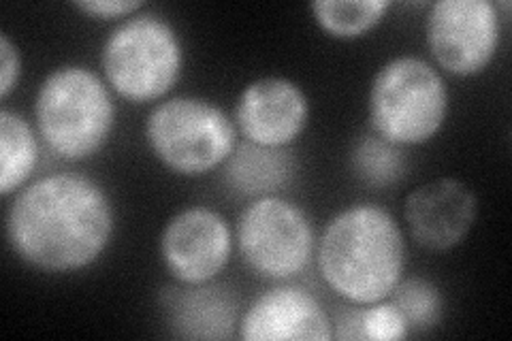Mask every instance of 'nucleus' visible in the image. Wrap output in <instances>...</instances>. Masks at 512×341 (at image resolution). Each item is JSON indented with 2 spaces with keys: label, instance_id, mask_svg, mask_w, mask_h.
Instances as JSON below:
<instances>
[{
  "label": "nucleus",
  "instance_id": "1",
  "mask_svg": "<svg viewBox=\"0 0 512 341\" xmlns=\"http://www.w3.org/2000/svg\"><path fill=\"white\" fill-rule=\"evenodd\" d=\"M116 211L90 175L62 171L26 184L11 201L5 235L20 261L45 273L92 267L107 252Z\"/></svg>",
  "mask_w": 512,
  "mask_h": 341
},
{
  "label": "nucleus",
  "instance_id": "2",
  "mask_svg": "<svg viewBox=\"0 0 512 341\" xmlns=\"http://www.w3.org/2000/svg\"><path fill=\"white\" fill-rule=\"evenodd\" d=\"M323 282L352 305L389 299L406 271V235L389 209L357 203L335 214L316 241Z\"/></svg>",
  "mask_w": 512,
  "mask_h": 341
},
{
  "label": "nucleus",
  "instance_id": "3",
  "mask_svg": "<svg viewBox=\"0 0 512 341\" xmlns=\"http://www.w3.org/2000/svg\"><path fill=\"white\" fill-rule=\"evenodd\" d=\"M37 133L62 160L99 154L116 128V103L107 81L82 64L47 73L35 96Z\"/></svg>",
  "mask_w": 512,
  "mask_h": 341
},
{
  "label": "nucleus",
  "instance_id": "4",
  "mask_svg": "<svg viewBox=\"0 0 512 341\" xmlns=\"http://www.w3.org/2000/svg\"><path fill=\"white\" fill-rule=\"evenodd\" d=\"M448 86L442 73L419 56L384 62L367 92L372 131L399 148L434 139L448 118Z\"/></svg>",
  "mask_w": 512,
  "mask_h": 341
},
{
  "label": "nucleus",
  "instance_id": "5",
  "mask_svg": "<svg viewBox=\"0 0 512 341\" xmlns=\"http://www.w3.org/2000/svg\"><path fill=\"white\" fill-rule=\"evenodd\" d=\"M186 64L182 39L165 18L137 13L109 32L101 47V69L122 101L146 105L178 86Z\"/></svg>",
  "mask_w": 512,
  "mask_h": 341
},
{
  "label": "nucleus",
  "instance_id": "6",
  "mask_svg": "<svg viewBox=\"0 0 512 341\" xmlns=\"http://www.w3.org/2000/svg\"><path fill=\"white\" fill-rule=\"evenodd\" d=\"M143 135L167 171L201 177L231 158L239 131L227 111L201 96H173L150 113Z\"/></svg>",
  "mask_w": 512,
  "mask_h": 341
},
{
  "label": "nucleus",
  "instance_id": "7",
  "mask_svg": "<svg viewBox=\"0 0 512 341\" xmlns=\"http://www.w3.org/2000/svg\"><path fill=\"white\" fill-rule=\"evenodd\" d=\"M235 241L246 267L271 282H288L306 271L316 256L310 216L280 194L250 201L237 218Z\"/></svg>",
  "mask_w": 512,
  "mask_h": 341
},
{
  "label": "nucleus",
  "instance_id": "8",
  "mask_svg": "<svg viewBox=\"0 0 512 341\" xmlns=\"http://www.w3.org/2000/svg\"><path fill=\"white\" fill-rule=\"evenodd\" d=\"M425 32L438 69L474 77L498 54L502 15L491 0H438L429 7Z\"/></svg>",
  "mask_w": 512,
  "mask_h": 341
},
{
  "label": "nucleus",
  "instance_id": "9",
  "mask_svg": "<svg viewBox=\"0 0 512 341\" xmlns=\"http://www.w3.org/2000/svg\"><path fill=\"white\" fill-rule=\"evenodd\" d=\"M233 246L229 220L205 205H192L171 216L158 241L160 261L182 286L214 282L231 263Z\"/></svg>",
  "mask_w": 512,
  "mask_h": 341
},
{
  "label": "nucleus",
  "instance_id": "10",
  "mask_svg": "<svg viewBox=\"0 0 512 341\" xmlns=\"http://www.w3.org/2000/svg\"><path fill=\"white\" fill-rule=\"evenodd\" d=\"M233 122L250 143L291 148L310 122V101L293 79L261 77L237 96Z\"/></svg>",
  "mask_w": 512,
  "mask_h": 341
},
{
  "label": "nucleus",
  "instance_id": "11",
  "mask_svg": "<svg viewBox=\"0 0 512 341\" xmlns=\"http://www.w3.org/2000/svg\"><path fill=\"white\" fill-rule=\"evenodd\" d=\"M478 216L474 190L457 177H438L416 186L404 201L410 239L429 252H448L466 241Z\"/></svg>",
  "mask_w": 512,
  "mask_h": 341
},
{
  "label": "nucleus",
  "instance_id": "12",
  "mask_svg": "<svg viewBox=\"0 0 512 341\" xmlns=\"http://www.w3.org/2000/svg\"><path fill=\"white\" fill-rule=\"evenodd\" d=\"M244 341H329L333 322L310 290L280 284L256 297L239 318Z\"/></svg>",
  "mask_w": 512,
  "mask_h": 341
},
{
  "label": "nucleus",
  "instance_id": "13",
  "mask_svg": "<svg viewBox=\"0 0 512 341\" xmlns=\"http://www.w3.org/2000/svg\"><path fill=\"white\" fill-rule=\"evenodd\" d=\"M297 160L288 148H263L242 139L224 162V184L244 199L278 194L293 182Z\"/></svg>",
  "mask_w": 512,
  "mask_h": 341
},
{
  "label": "nucleus",
  "instance_id": "14",
  "mask_svg": "<svg viewBox=\"0 0 512 341\" xmlns=\"http://www.w3.org/2000/svg\"><path fill=\"white\" fill-rule=\"evenodd\" d=\"M173 324L180 335L192 339L231 337L237 324V303L231 292L220 286H184L173 303Z\"/></svg>",
  "mask_w": 512,
  "mask_h": 341
},
{
  "label": "nucleus",
  "instance_id": "15",
  "mask_svg": "<svg viewBox=\"0 0 512 341\" xmlns=\"http://www.w3.org/2000/svg\"><path fill=\"white\" fill-rule=\"evenodd\" d=\"M39 133L11 109L0 111V197L18 194L39 165Z\"/></svg>",
  "mask_w": 512,
  "mask_h": 341
},
{
  "label": "nucleus",
  "instance_id": "16",
  "mask_svg": "<svg viewBox=\"0 0 512 341\" xmlns=\"http://www.w3.org/2000/svg\"><path fill=\"white\" fill-rule=\"evenodd\" d=\"M310 9L325 35L340 41H355L384 20L391 3L387 0H316Z\"/></svg>",
  "mask_w": 512,
  "mask_h": 341
},
{
  "label": "nucleus",
  "instance_id": "17",
  "mask_svg": "<svg viewBox=\"0 0 512 341\" xmlns=\"http://www.w3.org/2000/svg\"><path fill=\"white\" fill-rule=\"evenodd\" d=\"M350 167L361 184L384 190L402 182L408 160L399 145H393L372 133L355 143V148L350 152Z\"/></svg>",
  "mask_w": 512,
  "mask_h": 341
},
{
  "label": "nucleus",
  "instance_id": "18",
  "mask_svg": "<svg viewBox=\"0 0 512 341\" xmlns=\"http://www.w3.org/2000/svg\"><path fill=\"white\" fill-rule=\"evenodd\" d=\"M402 316L408 331L425 333L440 324L444 316V297L440 288L425 278L402 280L389 297Z\"/></svg>",
  "mask_w": 512,
  "mask_h": 341
},
{
  "label": "nucleus",
  "instance_id": "19",
  "mask_svg": "<svg viewBox=\"0 0 512 341\" xmlns=\"http://www.w3.org/2000/svg\"><path fill=\"white\" fill-rule=\"evenodd\" d=\"M410 335L406 318L393 301H378L359 310V337L370 341H402Z\"/></svg>",
  "mask_w": 512,
  "mask_h": 341
},
{
  "label": "nucleus",
  "instance_id": "20",
  "mask_svg": "<svg viewBox=\"0 0 512 341\" xmlns=\"http://www.w3.org/2000/svg\"><path fill=\"white\" fill-rule=\"evenodd\" d=\"M73 7L92 20L124 22L141 13L146 3H141V0H79V3H73Z\"/></svg>",
  "mask_w": 512,
  "mask_h": 341
},
{
  "label": "nucleus",
  "instance_id": "21",
  "mask_svg": "<svg viewBox=\"0 0 512 341\" xmlns=\"http://www.w3.org/2000/svg\"><path fill=\"white\" fill-rule=\"evenodd\" d=\"M22 79V54L7 32H0V99L7 101Z\"/></svg>",
  "mask_w": 512,
  "mask_h": 341
}]
</instances>
